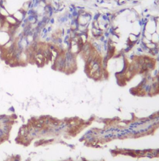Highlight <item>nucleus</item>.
Returning <instances> with one entry per match:
<instances>
[{"mask_svg":"<svg viewBox=\"0 0 159 161\" xmlns=\"http://www.w3.org/2000/svg\"><path fill=\"white\" fill-rule=\"evenodd\" d=\"M11 39H13V38L9 33L0 31V47L8 42Z\"/></svg>","mask_w":159,"mask_h":161,"instance_id":"nucleus-1","label":"nucleus"},{"mask_svg":"<svg viewBox=\"0 0 159 161\" xmlns=\"http://www.w3.org/2000/svg\"><path fill=\"white\" fill-rule=\"evenodd\" d=\"M12 15H13L14 17L18 20L20 23H22L23 21V20L26 18V13L24 12V11H22V9L20 8V9H18L16 11L13 13Z\"/></svg>","mask_w":159,"mask_h":161,"instance_id":"nucleus-2","label":"nucleus"},{"mask_svg":"<svg viewBox=\"0 0 159 161\" xmlns=\"http://www.w3.org/2000/svg\"><path fill=\"white\" fill-rule=\"evenodd\" d=\"M5 20L6 22H8V23L11 26V27H18L21 25V23L19 22V21L14 17L13 15H12V14H10L9 16L6 17Z\"/></svg>","mask_w":159,"mask_h":161,"instance_id":"nucleus-3","label":"nucleus"},{"mask_svg":"<svg viewBox=\"0 0 159 161\" xmlns=\"http://www.w3.org/2000/svg\"><path fill=\"white\" fill-rule=\"evenodd\" d=\"M155 62L156 61L155 60H153L151 62L149 63H146V65H147V68L148 70L149 71L150 70H154L155 68Z\"/></svg>","mask_w":159,"mask_h":161,"instance_id":"nucleus-4","label":"nucleus"},{"mask_svg":"<svg viewBox=\"0 0 159 161\" xmlns=\"http://www.w3.org/2000/svg\"><path fill=\"white\" fill-rule=\"evenodd\" d=\"M151 41L155 43H158L159 41V34L157 32L152 34Z\"/></svg>","mask_w":159,"mask_h":161,"instance_id":"nucleus-5","label":"nucleus"},{"mask_svg":"<svg viewBox=\"0 0 159 161\" xmlns=\"http://www.w3.org/2000/svg\"><path fill=\"white\" fill-rule=\"evenodd\" d=\"M128 38L132 42L136 43V41L138 40V38H137V36H136V34L135 33H130L129 36V38Z\"/></svg>","mask_w":159,"mask_h":161,"instance_id":"nucleus-6","label":"nucleus"},{"mask_svg":"<svg viewBox=\"0 0 159 161\" xmlns=\"http://www.w3.org/2000/svg\"><path fill=\"white\" fill-rule=\"evenodd\" d=\"M140 47L141 48H142V50H143V52H149V49L148 48L147 44L144 43L142 42V41H141L140 43Z\"/></svg>","mask_w":159,"mask_h":161,"instance_id":"nucleus-7","label":"nucleus"},{"mask_svg":"<svg viewBox=\"0 0 159 161\" xmlns=\"http://www.w3.org/2000/svg\"><path fill=\"white\" fill-rule=\"evenodd\" d=\"M101 15L102 14L100 13H97L95 14L94 16H93V21H98L99 19L100 18V16H101Z\"/></svg>","mask_w":159,"mask_h":161,"instance_id":"nucleus-8","label":"nucleus"},{"mask_svg":"<svg viewBox=\"0 0 159 161\" xmlns=\"http://www.w3.org/2000/svg\"><path fill=\"white\" fill-rule=\"evenodd\" d=\"M71 14H72V16H73V18H79V16H80L79 14V13H78V10H76V11H73L71 13Z\"/></svg>","mask_w":159,"mask_h":161,"instance_id":"nucleus-9","label":"nucleus"},{"mask_svg":"<svg viewBox=\"0 0 159 161\" xmlns=\"http://www.w3.org/2000/svg\"><path fill=\"white\" fill-rule=\"evenodd\" d=\"M110 35H111V34L109 33V32H108V31H105V32L104 33V36H105V38H110Z\"/></svg>","mask_w":159,"mask_h":161,"instance_id":"nucleus-10","label":"nucleus"},{"mask_svg":"<svg viewBox=\"0 0 159 161\" xmlns=\"http://www.w3.org/2000/svg\"><path fill=\"white\" fill-rule=\"evenodd\" d=\"M116 16H117L116 13H112V14H111V16H110V19H111V21H114V20L115 19H116Z\"/></svg>","mask_w":159,"mask_h":161,"instance_id":"nucleus-11","label":"nucleus"},{"mask_svg":"<svg viewBox=\"0 0 159 161\" xmlns=\"http://www.w3.org/2000/svg\"><path fill=\"white\" fill-rule=\"evenodd\" d=\"M100 17L102 18V20H103L104 21H107V18L108 17L105 15V14H103V15H101V16Z\"/></svg>","mask_w":159,"mask_h":161,"instance_id":"nucleus-12","label":"nucleus"},{"mask_svg":"<svg viewBox=\"0 0 159 161\" xmlns=\"http://www.w3.org/2000/svg\"><path fill=\"white\" fill-rule=\"evenodd\" d=\"M127 9V8H123V9H120V10H119L117 12V13L116 14H117V15H119V14L122 13H124V11H125Z\"/></svg>","mask_w":159,"mask_h":161,"instance_id":"nucleus-13","label":"nucleus"},{"mask_svg":"<svg viewBox=\"0 0 159 161\" xmlns=\"http://www.w3.org/2000/svg\"><path fill=\"white\" fill-rule=\"evenodd\" d=\"M71 32H72V30L71 29V28H67V29L66 30V34H67V35H70Z\"/></svg>","mask_w":159,"mask_h":161,"instance_id":"nucleus-14","label":"nucleus"},{"mask_svg":"<svg viewBox=\"0 0 159 161\" xmlns=\"http://www.w3.org/2000/svg\"><path fill=\"white\" fill-rule=\"evenodd\" d=\"M99 41H100V42H101V43H103V42H104V40H105V36H104V35L101 36H100V38H99Z\"/></svg>","mask_w":159,"mask_h":161,"instance_id":"nucleus-15","label":"nucleus"},{"mask_svg":"<svg viewBox=\"0 0 159 161\" xmlns=\"http://www.w3.org/2000/svg\"><path fill=\"white\" fill-rule=\"evenodd\" d=\"M137 52H139V53H143V52H143V50H142V49L140 47L137 48Z\"/></svg>","mask_w":159,"mask_h":161,"instance_id":"nucleus-16","label":"nucleus"},{"mask_svg":"<svg viewBox=\"0 0 159 161\" xmlns=\"http://www.w3.org/2000/svg\"><path fill=\"white\" fill-rule=\"evenodd\" d=\"M54 23H55V20H54V18H51L50 20H49V23L51 24V25H53V24H54Z\"/></svg>","mask_w":159,"mask_h":161,"instance_id":"nucleus-17","label":"nucleus"},{"mask_svg":"<svg viewBox=\"0 0 159 161\" xmlns=\"http://www.w3.org/2000/svg\"><path fill=\"white\" fill-rule=\"evenodd\" d=\"M47 32H48V33H49V32H51L52 30H53V27H52L51 26H49V27L47 28Z\"/></svg>","mask_w":159,"mask_h":161,"instance_id":"nucleus-18","label":"nucleus"},{"mask_svg":"<svg viewBox=\"0 0 159 161\" xmlns=\"http://www.w3.org/2000/svg\"><path fill=\"white\" fill-rule=\"evenodd\" d=\"M111 14H112V13H109V12H107V13H105V15H106V16H107V17H110V16H111Z\"/></svg>","mask_w":159,"mask_h":161,"instance_id":"nucleus-19","label":"nucleus"},{"mask_svg":"<svg viewBox=\"0 0 159 161\" xmlns=\"http://www.w3.org/2000/svg\"><path fill=\"white\" fill-rule=\"evenodd\" d=\"M139 3V1L137 0H133L132 1V4H137Z\"/></svg>","mask_w":159,"mask_h":161,"instance_id":"nucleus-20","label":"nucleus"},{"mask_svg":"<svg viewBox=\"0 0 159 161\" xmlns=\"http://www.w3.org/2000/svg\"><path fill=\"white\" fill-rule=\"evenodd\" d=\"M151 16H152L151 15H150V14H148V15H147L145 16V18H149V19L150 17H151Z\"/></svg>","mask_w":159,"mask_h":161,"instance_id":"nucleus-21","label":"nucleus"},{"mask_svg":"<svg viewBox=\"0 0 159 161\" xmlns=\"http://www.w3.org/2000/svg\"><path fill=\"white\" fill-rule=\"evenodd\" d=\"M74 11V9H73V8H71V7H70L69 8V13H72V11Z\"/></svg>","mask_w":159,"mask_h":161,"instance_id":"nucleus-22","label":"nucleus"},{"mask_svg":"<svg viewBox=\"0 0 159 161\" xmlns=\"http://www.w3.org/2000/svg\"><path fill=\"white\" fill-rule=\"evenodd\" d=\"M149 11V9H147V8H146V9H145L144 10H143V12L144 13H147V12Z\"/></svg>","mask_w":159,"mask_h":161,"instance_id":"nucleus-23","label":"nucleus"},{"mask_svg":"<svg viewBox=\"0 0 159 161\" xmlns=\"http://www.w3.org/2000/svg\"><path fill=\"white\" fill-rule=\"evenodd\" d=\"M104 3V0H101L100 2H99V4H102V3Z\"/></svg>","mask_w":159,"mask_h":161,"instance_id":"nucleus-24","label":"nucleus"}]
</instances>
